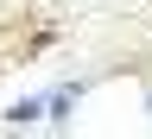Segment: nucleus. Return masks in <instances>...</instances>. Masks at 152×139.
Returning <instances> with one entry per match:
<instances>
[{
    "instance_id": "7ed1b4c3",
    "label": "nucleus",
    "mask_w": 152,
    "mask_h": 139,
    "mask_svg": "<svg viewBox=\"0 0 152 139\" xmlns=\"http://www.w3.org/2000/svg\"><path fill=\"white\" fill-rule=\"evenodd\" d=\"M13 63V44H7V32H0V70H7Z\"/></svg>"
},
{
    "instance_id": "f03ea898",
    "label": "nucleus",
    "mask_w": 152,
    "mask_h": 139,
    "mask_svg": "<svg viewBox=\"0 0 152 139\" xmlns=\"http://www.w3.org/2000/svg\"><path fill=\"white\" fill-rule=\"evenodd\" d=\"M38 114H45V101H13L7 108V127H32Z\"/></svg>"
},
{
    "instance_id": "f257e3e1",
    "label": "nucleus",
    "mask_w": 152,
    "mask_h": 139,
    "mask_svg": "<svg viewBox=\"0 0 152 139\" xmlns=\"http://www.w3.org/2000/svg\"><path fill=\"white\" fill-rule=\"evenodd\" d=\"M76 95H83V82H70V89H57L51 101H45V114H51V120H70V108H76Z\"/></svg>"
}]
</instances>
